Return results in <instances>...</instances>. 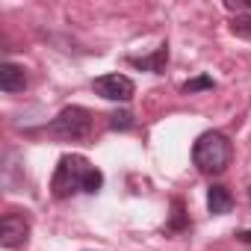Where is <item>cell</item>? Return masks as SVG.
I'll return each mask as SVG.
<instances>
[{
	"label": "cell",
	"mask_w": 251,
	"mask_h": 251,
	"mask_svg": "<svg viewBox=\"0 0 251 251\" xmlns=\"http://www.w3.org/2000/svg\"><path fill=\"white\" fill-rule=\"evenodd\" d=\"M92 92L100 95L103 100H115V103H127L136 95V83L127 74H103L98 80H92Z\"/></svg>",
	"instance_id": "obj_4"
},
{
	"label": "cell",
	"mask_w": 251,
	"mask_h": 251,
	"mask_svg": "<svg viewBox=\"0 0 251 251\" xmlns=\"http://www.w3.org/2000/svg\"><path fill=\"white\" fill-rule=\"evenodd\" d=\"M109 127L112 130H130L133 127V115L130 112H112L109 115Z\"/></svg>",
	"instance_id": "obj_11"
},
{
	"label": "cell",
	"mask_w": 251,
	"mask_h": 251,
	"mask_svg": "<svg viewBox=\"0 0 251 251\" xmlns=\"http://www.w3.org/2000/svg\"><path fill=\"white\" fill-rule=\"evenodd\" d=\"M0 89H3L6 95L12 92H24L27 89V71L15 62H3L0 65Z\"/></svg>",
	"instance_id": "obj_6"
},
{
	"label": "cell",
	"mask_w": 251,
	"mask_h": 251,
	"mask_svg": "<svg viewBox=\"0 0 251 251\" xmlns=\"http://www.w3.org/2000/svg\"><path fill=\"white\" fill-rule=\"evenodd\" d=\"M100 189H103V172L98 166H92L83 154H65V157H59L53 180H50L53 198L65 201V198H71L77 192L95 195Z\"/></svg>",
	"instance_id": "obj_1"
},
{
	"label": "cell",
	"mask_w": 251,
	"mask_h": 251,
	"mask_svg": "<svg viewBox=\"0 0 251 251\" xmlns=\"http://www.w3.org/2000/svg\"><path fill=\"white\" fill-rule=\"evenodd\" d=\"M92 127H95V115L86 109V106H65L56 112V118L48 124V133L56 136V139H68V142H77V139H89L92 136Z\"/></svg>",
	"instance_id": "obj_3"
},
{
	"label": "cell",
	"mask_w": 251,
	"mask_h": 251,
	"mask_svg": "<svg viewBox=\"0 0 251 251\" xmlns=\"http://www.w3.org/2000/svg\"><path fill=\"white\" fill-rule=\"evenodd\" d=\"M233 160V142L222 130H207L192 145V163L201 175H222Z\"/></svg>",
	"instance_id": "obj_2"
},
{
	"label": "cell",
	"mask_w": 251,
	"mask_h": 251,
	"mask_svg": "<svg viewBox=\"0 0 251 251\" xmlns=\"http://www.w3.org/2000/svg\"><path fill=\"white\" fill-rule=\"evenodd\" d=\"M207 207H210L213 216H227V213L233 210V195H230V189L222 186V183H213V186L207 189Z\"/></svg>",
	"instance_id": "obj_7"
},
{
	"label": "cell",
	"mask_w": 251,
	"mask_h": 251,
	"mask_svg": "<svg viewBox=\"0 0 251 251\" xmlns=\"http://www.w3.org/2000/svg\"><path fill=\"white\" fill-rule=\"evenodd\" d=\"M30 239V219L18 210H9L0 219V245L3 248H24Z\"/></svg>",
	"instance_id": "obj_5"
},
{
	"label": "cell",
	"mask_w": 251,
	"mask_h": 251,
	"mask_svg": "<svg viewBox=\"0 0 251 251\" xmlns=\"http://www.w3.org/2000/svg\"><path fill=\"white\" fill-rule=\"evenodd\" d=\"M127 62H130V65H136V68H142V71L163 74V71H166V62H169V45H160L151 56H130Z\"/></svg>",
	"instance_id": "obj_8"
},
{
	"label": "cell",
	"mask_w": 251,
	"mask_h": 251,
	"mask_svg": "<svg viewBox=\"0 0 251 251\" xmlns=\"http://www.w3.org/2000/svg\"><path fill=\"white\" fill-rule=\"evenodd\" d=\"M233 236H236V239H239L242 245H251V230H236Z\"/></svg>",
	"instance_id": "obj_13"
},
{
	"label": "cell",
	"mask_w": 251,
	"mask_h": 251,
	"mask_svg": "<svg viewBox=\"0 0 251 251\" xmlns=\"http://www.w3.org/2000/svg\"><path fill=\"white\" fill-rule=\"evenodd\" d=\"M230 33L251 42V12H242V15H233L230 18Z\"/></svg>",
	"instance_id": "obj_10"
},
{
	"label": "cell",
	"mask_w": 251,
	"mask_h": 251,
	"mask_svg": "<svg viewBox=\"0 0 251 251\" xmlns=\"http://www.w3.org/2000/svg\"><path fill=\"white\" fill-rule=\"evenodd\" d=\"M166 230H169V233H183V230H189V219H186V213H183V201H180V198L172 201V219H169Z\"/></svg>",
	"instance_id": "obj_9"
},
{
	"label": "cell",
	"mask_w": 251,
	"mask_h": 251,
	"mask_svg": "<svg viewBox=\"0 0 251 251\" xmlns=\"http://www.w3.org/2000/svg\"><path fill=\"white\" fill-rule=\"evenodd\" d=\"M216 83H213V77H195V80H189V83H183V92L186 95H192V92H201V89H213Z\"/></svg>",
	"instance_id": "obj_12"
}]
</instances>
